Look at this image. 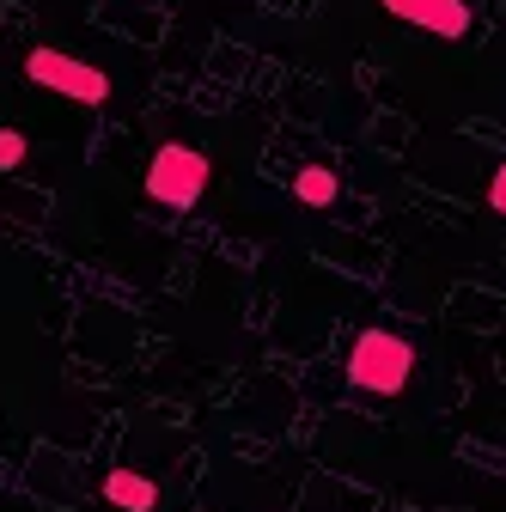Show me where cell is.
<instances>
[{
    "instance_id": "1",
    "label": "cell",
    "mask_w": 506,
    "mask_h": 512,
    "mask_svg": "<svg viewBox=\"0 0 506 512\" xmlns=\"http://www.w3.org/2000/svg\"><path fill=\"white\" fill-rule=\"evenodd\" d=\"M409 372H415V348L391 330H360L348 348V384L372 397H397L409 391Z\"/></svg>"
},
{
    "instance_id": "8",
    "label": "cell",
    "mask_w": 506,
    "mask_h": 512,
    "mask_svg": "<svg viewBox=\"0 0 506 512\" xmlns=\"http://www.w3.org/2000/svg\"><path fill=\"white\" fill-rule=\"evenodd\" d=\"M488 208H494V214H506V159H500V171L488 177Z\"/></svg>"
},
{
    "instance_id": "7",
    "label": "cell",
    "mask_w": 506,
    "mask_h": 512,
    "mask_svg": "<svg viewBox=\"0 0 506 512\" xmlns=\"http://www.w3.org/2000/svg\"><path fill=\"white\" fill-rule=\"evenodd\" d=\"M13 165H25V135L19 128H0V171H13Z\"/></svg>"
},
{
    "instance_id": "4",
    "label": "cell",
    "mask_w": 506,
    "mask_h": 512,
    "mask_svg": "<svg viewBox=\"0 0 506 512\" xmlns=\"http://www.w3.org/2000/svg\"><path fill=\"white\" fill-rule=\"evenodd\" d=\"M385 13L421 25V31H433L439 43H458V37L470 31V7H464V0H385Z\"/></svg>"
},
{
    "instance_id": "6",
    "label": "cell",
    "mask_w": 506,
    "mask_h": 512,
    "mask_svg": "<svg viewBox=\"0 0 506 512\" xmlns=\"http://www.w3.org/2000/svg\"><path fill=\"white\" fill-rule=\"evenodd\" d=\"M336 189H342V183H336V171H324V165H305V171L293 177V196H299L305 208H330Z\"/></svg>"
},
{
    "instance_id": "5",
    "label": "cell",
    "mask_w": 506,
    "mask_h": 512,
    "mask_svg": "<svg viewBox=\"0 0 506 512\" xmlns=\"http://www.w3.org/2000/svg\"><path fill=\"white\" fill-rule=\"evenodd\" d=\"M104 500L122 506V512H153L159 506V482L141 476V470H110L104 476Z\"/></svg>"
},
{
    "instance_id": "3",
    "label": "cell",
    "mask_w": 506,
    "mask_h": 512,
    "mask_svg": "<svg viewBox=\"0 0 506 512\" xmlns=\"http://www.w3.org/2000/svg\"><path fill=\"white\" fill-rule=\"evenodd\" d=\"M25 80L61 98H80V104H110V74L92 68V61H74L61 49H31L25 55Z\"/></svg>"
},
{
    "instance_id": "2",
    "label": "cell",
    "mask_w": 506,
    "mask_h": 512,
    "mask_svg": "<svg viewBox=\"0 0 506 512\" xmlns=\"http://www.w3.org/2000/svg\"><path fill=\"white\" fill-rule=\"evenodd\" d=\"M208 183H214L208 153L183 147V141H165V147L153 153V165H147V196H153L159 208H196V202L208 196Z\"/></svg>"
}]
</instances>
